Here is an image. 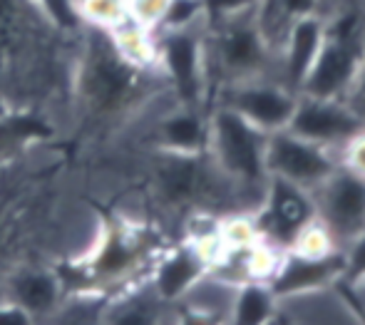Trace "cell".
<instances>
[{"mask_svg":"<svg viewBox=\"0 0 365 325\" xmlns=\"http://www.w3.org/2000/svg\"><path fill=\"white\" fill-rule=\"evenodd\" d=\"M323 40H326V18L323 15H306L291 23L286 38L279 48V82L301 95L308 72L318 58Z\"/></svg>","mask_w":365,"mask_h":325,"instance_id":"obj_10","label":"cell"},{"mask_svg":"<svg viewBox=\"0 0 365 325\" xmlns=\"http://www.w3.org/2000/svg\"><path fill=\"white\" fill-rule=\"evenodd\" d=\"M281 323H361L356 306L348 296L343 281L328 283L311 291L291 293V296H279L276 303V318Z\"/></svg>","mask_w":365,"mask_h":325,"instance_id":"obj_9","label":"cell"},{"mask_svg":"<svg viewBox=\"0 0 365 325\" xmlns=\"http://www.w3.org/2000/svg\"><path fill=\"white\" fill-rule=\"evenodd\" d=\"M95 40L87 45L85 60L80 70V92L85 102L100 115H115V112L130 107L140 90V75L145 70L130 65L105 30H95Z\"/></svg>","mask_w":365,"mask_h":325,"instance_id":"obj_4","label":"cell"},{"mask_svg":"<svg viewBox=\"0 0 365 325\" xmlns=\"http://www.w3.org/2000/svg\"><path fill=\"white\" fill-rule=\"evenodd\" d=\"M298 95L274 77H254L224 85L214 92V105H224L261 132L274 134L289 127Z\"/></svg>","mask_w":365,"mask_h":325,"instance_id":"obj_6","label":"cell"},{"mask_svg":"<svg viewBox=\"0 0 365 325\" xmlns=\"http://www.w3.org/2000/svg\"><path fill=\"white\" fill-rule=\"evenodd\" d=\"M137 263V249L130 239L125 236H112V239L102 241L100 251H97L95 271L107 278H122L130 273Z\"/></svg>","mask_w":365,"mask_h":325,"instance_id":"obj_18","label":"cell"},{"mask_svg":"<svg viewBox=\"0 0 365 325\" xmlns=\"http://www.w3.org/2000/svg\"><path fill=\"white\" fill-rule=\"evenodd\" d=\"M167 3L169 0H127V13L137 23L157 30L159 20H162L164 10H167Z\"/></svg>","mask_w":365,"mask_h":325,"instance_id":"obj_22","label":"cell"},{"mask_svg":"<svg viewBox=\"0 0 365 325\" xmlns=\"http://www.w3.org/2000/svg\"><path fill=\"white\" fill-rule=\"evenodd\" d=\"M276 303L279 296L269 281H244L239 283L234 301L231 323H269L276 318Z\"/></svg>","mask_w":365,"mask_h":325,"instance_id":"obj_17","label":"cell"},{"mask_svg":"<svg viewBox=\"0 0 365 325\" xmlns=\"http://www.w3.org/2000/svg\"><path fill=\"white\" fill-rule=\"evenodd\" d=\"M35 8L43 13V18L48 20L53 28L60 30H80L85 28L77 13V0H30Z\"/></svg>","mask_w":365,"mask_h":325,"instance_id":"obj_21","label":"cell"},{"mask_svg":"<svg viewBox=\"0 0 365 325\" xmlns=\"http://www.w3.org/2000/svg\"><path fill=\"white\" fill-rule=\"evenodd\" d=\"M125 3H127V0H125Z\"/></svg>","mask_w":365,"mask_h":325,"instance_id":"obj_28","label":"cell"},{"mask_svg":"<svg viewBox=\"0 0 365 325\" xmlns=\"http://www.w3.org/2000/svg\"><path fill=\"white\" fill-rule=\"evenodd\" d=\"M289 132L298 137L308 139L313 144L331 149L338 154L341 162V152L356 134L365 132L363 120L351 110L346 100H326V97H308L298 95L296 112H293Z\"/></svg>","mask_w":365,"mask_h":325,"instance_id":"obj_8","label":"cell"},{"mask_svg":"<svg viewBox=\"0 0 365 325\" xmlns=\"http://www.w3.org/2000/svg\"><path fill=\"white\" fill-rule=\"evenodd\" d=\"M77 13L85 28L107 33L127 18V3L125 0H77Z\"/></svg>","mask_w":365,"mask_h":325,"instance_id":"obj_19","label":"cell"},{"mask_svg":"<svg viewBox=\"0 0 365 325\" xmlns=\"http://www.w3.org/2000/svg\"><path fill=\"white\" fill-rule=\"evenodd\" d=\"M5 298L25 308L33 321L55 318L60 303L65 301L63 283L48 268H23V271H18L10 278Z\"/></svg>","mask_w":365,"mask_h":325,"instance_id":"obj_15","label":"cell"},{"mask_svg":"<svg viewBox=\"0 0 365 325\" xmlns=\"http://www.w3.org/2000/svg\"><path fill=\"white\" fill-rule=\"evenodd\" d=\"M0 323L25 325V323H33V318H30V313L25 311V308H20L15 301L3 298V301H0Z\"/></svg>","mask_w":365,"mask_h":325,"instance_id":"obj_26","label":"cell"},{"mask_svg":"<svg viewBox=\"0 0 365 325\" xmlns=\"http://www.w3.org/2000/svg\"><path fill=\"white\" fill-rule=\"evenodd\" d=\"M157 33V72L179 105L209 110L207 75V23L184 30Z\"/></svg>","mask_w":365,"mask_h":325,"instance_id":"obj_3","label":"cell"},{"mask_svg":"<svg viewBox=\"0 0 365 325\" xmlns=\"http://www.w3.org/2000/svg\"><path fill=\"white\" fill-rule=\"evenodd\" d=\"M343 286H346L348 296H351L353 306H356L361 321H365V276H356V278H341Z\"/></svg>","mask_w":365,"mask_h":325,"instance_id":"obj_27","label":"cell"},{"mask_svg":"<svg viewBox=\"0 0 365 325\" xmlns=\"http://www.w3.org/2000/svg\"><path fill=\"white\" fill-rule=\"evenodd\" d=\"M266 167L274 179L289 182L311 194L341 167V162H338V154L331 149L308 142L289 130H281L269 134Z\"/></svg>","mask_w":365,"mask_h":325,"instance_id":"obj_7","label":"cell"},{"mask_svg":"<svg viewBox=\"0 0 365 325\" xmlns=\"http://www.w3.org/2000/svg\"><path fill=\"white\" fill-rule=\"evenodd\" d=\"M207 23L204 0H169L157 30H184Z\"/></svg>","mask_w":365,"mask_h":325,"instance_id":"obj_20","label":"cell"},{"mask_svg":"<svg viewBox=\"0 0 365 325\" xmlns=\"http://www.w3.org/2000/svg\"><path fill=\"white\" fill-rule=\"evenodd\" d=\"M174 306L164 303L157 293L152 291V286L142 283V286L125 291L122 296H117L112 303H107V313H102L105 321H122V323H154L162 321L167 316V311H172Z\"/></svg>","mask_w":365,"mask_h":325,"instance_id":"obj_16","label":"cell"},{"mask_svg":"<svg viewBox=\"0 0 365 325\" xmlns=\"http://www.w3.org/2000/svg\"><path fill=\"white\" fill-rule=\"evenodd\" d=\"M239 283L207 271L189 286V291L177 301L179 311L194 321H212V323H231L234 301Z\"/></svg>","mask_w":365,"mask_h":325,"instance_id":"obj_14","label":"cell"},{"mask_svg":"<svg viewBox=\"0 0 365 325\" xmlns=\"http://www.w3.org/2000/svg\"><path fill=\"white\" fill-rule=\"evenodd\" d=\"M316 221L338 251H346L365 231V179L338 167L311 192Z\"/></svg>","mask_w":365,"mask_h":325,"instance_id":"obj_5","label":"cell"},{"mask_svg":"<svg viewBox=\"0 0 365 325\" xmlns=\"http://www.w3.org/2000/svg\"><path fill=\"white\" fill-rule=\"evenodd\" d=\"M269 134L224 105L209 107L207 157L239 189L246 214L254 216L269 194L271 174L266 167Z\"/></svg>","mask_w":365,"mask_h":325,"instance_id":"obj_1","label":"cell"},{"mask_svg":"<svg viewBox=\"0 0 365 325\" xmlns=\"http://www.w3.org/2000/svg\"><path fill=\"white\" fill-rule=\"evenodd\" d=\"M209 271V261L194 244H182L169 249L159 256V261L149 271V286L152 291L169 306H177V301L189 291L199 276Z\"/></svg>","mask_w":365,"mask_h":325,"instance_id":"obj_13","label":"cell"},{"mask_svg":"<svg viewBox=\"0 0 365 325\" xmlns=\"http://www.w3.org/2000/svg\"><path fill=\"white\" fill-rule=\"evenodd\" d=\"M343 254H346V276L343 278L365 276V231L343 251Z\"/></svg>","mask_w":365,"mask_h":325,"instance_id":"obj_24","label":"cell"},{"mask_svg":"<svg viewBox=\"0 0 365 325\" xmlns=\"http://www.w3.org/2000/svg\"><path fill=\"white\" fill-rule=\"evenodd\" d=\"M346 276V254L333 251L326 256H303L296 251H284L276 266L269 286L276 296H291V293L311 291L328 283H336Z\"/></svg>","mask_w":365,"mask_h":325,"instance_id":"obj_12","label":"cell"},{"mask_svg":"<svg viewBox=\"0 0 365 325\" xmlns=\"http://www.w3.org/2000/svg\"><path fill=\"white\" fill-rule=\"evenodd\" d=\"M152 142L159 152L169 154H204L209 142V110L179 105L159 112L152 122Z\"/></svg>","mask_w":365,"mask_h":325,"instance_id":"obj_11","label":"cell"},{"mask_svg":"<svg viewBox=\"0 0 365 325\" xmlns=\"http://www.w3.org/2000/svg\"><path fill=\"white\" fill-rule=\"evenodd\" d=\"M341 167L365 179V132L356 134L341 152Z\"/></svg>","mask_w":365,"mask_h":325,"instance_id":"obj_23","label":"cell"},{"mask_svg":"<svg viewBox=\"0 0 365 325\" xmlns=\"http://www.w3.org/2000/svg\"><path fill=\"white\" fill-rule=\"evenodd\" d=\"M207 75L209 92L254 77L279 80V53L261 33L256 8L207 23Z\"/></svg>","mask_w":365,"mask_h":325,"instance_id":"obj_2","label":"cell"},{"mask_svg":"<svg viewBox=\"0 0 365 325\" xmlns=\"http://www.w3.org/2000/svg\"><path fill=\"white\" fill-rule=\"evenodd\" d=\"M346 102L351 105V110L356 112L358 117H361L363 125H365V58H363V63H361V70H358L356 80H353L351 90H348Z\"/></svg>","mask_w":365,"mask_h":325,"instance_id":"obj_25","label":"cell"}]
</instances>
